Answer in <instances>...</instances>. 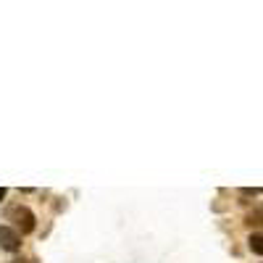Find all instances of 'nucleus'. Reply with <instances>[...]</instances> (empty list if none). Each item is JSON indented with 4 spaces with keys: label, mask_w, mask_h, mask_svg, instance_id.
<instances>
[{
    "label": "nucleus",
    "mask_w": 263,
    "mask_h": 263,
    "mask_svg": "<svg viewBox=\"0 0 263 263\" xmlns=\"http://www.w3.org/2000/svg\"><path fill=\"white\" fill-rule=\"evenodd\" d=\"M248 242H250V250H253L255 255H260V234H258V232H255V234H250Z\"/></svg>",
    "instance_id": "obj_3"
},
{
    "label": "nucleus",
    "mask_w": 263,
    "mask_h": 263,
    "mask_svg": "<svg viewBox=\"0 0 263 263\" xmlns=\"http://www.w3.org/2000/svg\"><path fill=\"white\" fill-rule=\"evenodd\" d=\"M11 218L16 221V232H18V234L34 232V213H32L27 205H16V208L11 211Z\"/></svg>",
    "instance_id": "obj_1"
},
{
    "label": "nucleus",
    "mask_w": 263,
    "mask_h": 263,
    "mask_svg": "<svg viewBox=\"0 0 263 263\" xmlns=\"http://www.w3.org/2000/svg\"><path fill=\"white\" fill-rule=\"evenodd\" d=\"M3 197H6V187H0V200H3Z\"/></svg>",
    "instance_id": "obj_4"
},
{
    "label": "nucleus",
    "mask_w": 263,
    "mask_h": 263,
    "mask_svg": "<svg viewBox=\"0 0 263 263\" xmlns=\"http://www.w3.org/2000/svg\"><path fill=\"white\" fill-rule=\"evenodd\" d=\"M0 248L8 253H16L21 248V234L13 227H0Z\"/></svg>",
    "instance_id": "obj_2"
}]
</instances>
